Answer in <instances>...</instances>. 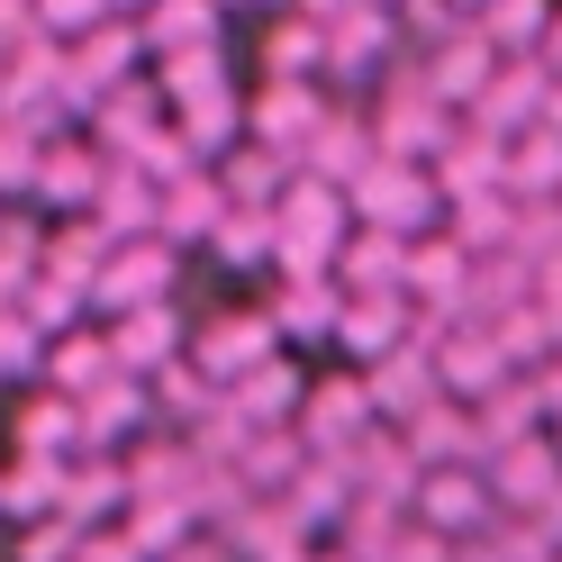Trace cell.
Listing matches in <instances>:
<instances>
[{
    "label": "cell",
    "instance_id": "1",
    "mask_svg": "<svg viewBox=\"0 0 562 562\" xmlns=\"http://www.w3.org/2000/svg\"><path fill=\"white\" fill-rule=\"evenodd\" d=\"M281 209V272H336L345 236H355V200H345V182H318V172H291V191L272 200Z\"/></svg>",
    "mask_w": 562,
    "mask_h": 562
},
{
    "label": "cell",
    "instance_id": "2",
    "mask_svg": "<svg viewBox=\"0 0 562 562\" xmlns=\"http://www.w3.org/2000/svg\"><path fill=\"white\" fill-rule=\"evenodd\" d=\"M345 200H355V218L363 227H400V236H417L436 218V172H417V155H372L355 182H345Z\"/></svg>",
    "mask_w": 562,
    "mask_h": 562
},
{
    "label": "cell",
    "instance_id": "3",
    "mask_svg": "<svg viewBox=\"0 0 562 562\" xmlns=\"http://www.w3.org/2000/svg\"><path fill=\"white\" fill-rule=\"evenodd\" d=\"M445 110H453V100L427 82V64H417V74L408 82H391V91H381V119H372V136H381V155H436L445 146Z\"/></svg>",
    "mask_w": 562,
    "mask_h": 562
},
{
    "label": "cell",
    "instance_id": "4",
    "mask_svg": "<svg viewBox=\"0 0 562 562\" xmlns=\"http://www.w3.org/2000/svg\"><path fill=\"white\" fill-rule=\"evenodd\" d=\"M363 391H372V408H381V417H417V408L445 391L436 345H427V336H400L391 355H372V363H363Z\"/></svg>",
    "mask_w": 562,
    "mask_h": 562
},
{
    "label": "cell",
    "instance_id": "5",
    "mask_svg": "<svg viewBox=\"0 0 562 562\" xmlns=\"http://www.w3.org/2000/svg\"><path fill=\"white\" fill-rule=\"evenodd\" d=\"M544 91H553V64H544V55H499V74L481 82L472 119L499 127V136H526V127L544 119Z\"/></svg>",
    "mask_w": 562,
    "mask_h": 562
},
{
    "label": "cell",
    "instance_id": "6",
    "mask_svg": "<svg viewBox=\"0 0 562 562\" xmlns=\"http://www.w3.org/2000/svg\"><path fill=\"white\" fill-rule=\"evenodd\" d=\"M164 281H172V245H164V236H127V245H110V263H100V281H91V300L119 318V308L164 300Z\"/></svg>",
    "mask_w": 562,
    "mask_h": 562
},
{
    "label": "cell",
    "instance_id": "7",
    "mask_svg": "<svg viewBox=\"0 0 562 562\" xmlns=\"http://www.w3.org/2000/svg\"><path fill=\"white\" fill-rule=\"evenodd\" d=\"M490 508H499V490H490L472 463H445V472H427V481H417V517H427L436 536H481V526H490Z\"/></svg>",
    "mask_w": 562,
    "mask_h": 562
},
{
    "label": "cell",
    "instance_id": "8",
    "mask_svg": "<svg viewBox=\"0 0 562 562\" xmlns=\"http://www.w3.org/2000/svg\"><path fill=\"white\" fill-rule=\"evenodd\" d=\"M436 191H445V200L508 191V136L481 127V119H472V136H445V146H436Z\"/></svg>",
    "mask_w": 562,
    "mask_h": 562
},
{
    "label": "cell",
    "instance_id": "9",
    "mask_svg": "<svg viewBox=\"0 0 562 562\" xmlns=\"http://www.w3.org/2000/svg\"><path fill=\"white\" fill-rule=\"evenodd\" d=\"M372 417H381V408H372V391H363V372H345V381H318V391L300 400V436L318 445V453H345Z\"/></svg>",
    "mask_w": 562,
    "mask_h": 562
},
{
    "label": "cell",
    "instance_id": "10",
    "mask_svg": "<svg viewBox=\"0 0 562 562\" xmlns=\"http://www.w3.org/2000/svg\"><path fill=\"white\" fill-rule=\"evenodd\" d=\"M336 336L355 345L363 363H372V355H391L400 336H417V300H408V281H400V291H345V318H336Z\"/></svg>",
    "mask_w": 562,
    "mask_h": 562
},
{
    "label": "cell",
    "instance_id": "11",
    "mask_svg": "<svg viewBox=\"0 0 562 562\" xmlns=\"http://www.w3.org/2000/svg\"><path fill=\"white\" fill-rule=\"evenodd\" d=\"M553 481H562V445H544V436H508L490 453V490H499L508 508H544Z\"/></svg>",
    "mask_w": 562,
    "mask_h": 562
},
{
    "label": "cell",
    "instance_id": "12",
    "mask_svg": "<svg viewBox=\"0 0 562 562\" xmlns=\"http://www.w3.org/2000/svg\"><path fill=\"white\" fill-rule=\"evenodd\" d=\"M272 345H281V318H272V308H263V318H255V308H236V318H218V327L200 336V363H191V372H218V381H236V372H255V363L272 355Z\"/></svg>",
    "mask_w": 562,
    "mask_h": 562
},
{
    "label": "cell",
    "instance_id": "13",
    "mask_svg": "<svg viewBox=\"0 0 562 562\" xmlns=\"http://www.w3.org/2000/svg\"><path fill=\"white\" fill-rule=\"evenodd\" d=\"M318 119H327V100H318V82H300V74H291V82H272L255 110H245V127H255L263 146H291V155L318 136Z\"/></svg>",
    "mask_w": 562,
    "mask_h": 562
},
{
    "label": "cell",
    "instance_id": "14",
    "mask_svg": "<svg viewBox=\"0 0 562 562\" xmlns=\"http://www.w3.org/2000/svg\"><path fill=\"white\" fill-rule=\"evenodd\" d=\"M164 110H172L164 91H146V82H110V91L91 100V127H100V146H110V155H136V146L164 127Z\"/></svg>",
    "mask_w": 562,
    "mask_h": 562
},
{
    "label": "cell",
    "instance_id": "15",
    "mask_svg": "<svg viewBox=\"0 0 562 562\" xmlns=\"http://www.w3.org/2000/svg\"><path fill=\"white\" fill-rule=\"evenodd\" d=\"M336 281H345V291H400V281H408V236L355 218V236H345V255H336Z\"/></svg>",
    "mask_w": 562,
    "mask_h": 562
},
{
    "label": "cell",
    "instance_id": "16",
    "mask_svg": "<svg viewBox=\"0 0 562 562\" xmlns=\"http://www.w3.org/2000/svg\"><path fill=\"white\" fill-rule=\"evenodd\" d=\"M110 345H119V363H127V372H164V363H182V327H172V308H164V300L119 308V318H110Z\"/></svg>",
    "mask_w": 562,
    "mask_h": 562
},
{
    "label": "cell",
    "instance_id": "17",
    "mask_svg": "<svg viewBox=\"0 0 562 562\" xmlns=\"http://www.w3.org/2000/svg\"><path fill=\"white\" fill-rule=\"evenodd\" d=\"M227 218V182H209V172H182V182H164V218L155 236L164 245H209V227Z\"/></svg>",
    "mask_w": 562,
    "mask_h": 562
},
{
    "label": "cell",
    "instance_id": "18",
    "mask_svg": "<svg viewBox=\"0 0 562 562\" xmlns=\"http://www.w3.org/2000/svg\"><path fill=\"white\" fill-rule=\"evenodd\" d=\"M100 172H110V146H74V136H55L46 164H37V200L82 209V200H100Z\"/></svg>",
    "mask_w": 562,
    "mask_h": 562
},
{
    "label": "cell",
    "instance_id": "19",
    "mask_svg": "<svg viewBox=\"0 0 562 562\" xmlns=\"http://www.w3.org/2000/svg\"><path fill=\"white\" fill-rule=\"evenodd\" d=\"M227 400L255 417V427H281V417H291L300 400H308V381H300V363H281V355H263L255 372H236L227 381Z\"/></svg>",
    "mask_w": 562,
    "mask_h": 562
},
{
    "label": "cell",
    "instance_id": "20",
    "mask_svg": "<svg viewBox=\"0 0 562 562\" xmlns=\"http://www.w3.org/2000/svg\"><path fill=\"white\" fill-rule=\"evenodd\" d=\"M272 318H281V336H336L345 281H336V272H291V291L272 300Z\"/></svg>",
    "mask_w": 562,
    "mask_h": 562
},
{
    "label": "cell",
    "instance_id": "21",
    "mask_svg": "<svg viewBox=\"0 0 562 562\" xmlns=\"http://www.w3.org/2000/svg\"><path fill=\"white\" fill-rule=\"evenodd\" d=\"M372 155H381L372 127H355V119H318V136L300 146V172H318V182H355Z\"/></svg>",
    "mask_w": 562,
    "mask_h": 562
},
{
    "label": "cell",
    "instance_id": "22",
    "mask_svg": "<svg viewBox=\"0 0 562 562\" xmlns=\"http://www.w3.org/2000/svg\"><path fill=\"white\" fill-rule=\"evenodd\" d=\"M553 200L562 191V127L553 119H536L526 136H508V200Z\"/></svg>",
    "mask_w": 562,
    "mask_h": 562
},
{
    "label": "cell",
    "instance_id": "23",
    "mask_svg": "<svg viewBox=\"0 0 562 562\" xmlns=\"http://www.w3.org/2000/svg\"><path fill=\"white\" fill-rule=\"evenodd\" d=\"M64 463H74V453L19 445V463L0 472V508H10V517H27V508H64Z\"/></svg>",
    "mask_w": 562,
    "mask_h": 562
},
{
    "label": "cell",
    "instance_id": "24",
    "mask_svg": "<svg viewBox=\"0 0 562 562\" xmlns=\"http://www.w3.org/2000/svg\"><path fill=\"white\" fill-rule=\"evenodd\" d=\"M146 46L155 55L218 46V0H146Z\"/></svg>",
    "mask_w": 562,
    "mask_h": 562
},
{
    "label": "cell",
    "instance_id": "25",
    "mask_svg": "<svg viewBox=\"0 0 562 562\" xmlns=\"http://www.w3.org/2000/svg\"><path fill=\"white\" fill-rule=\"evenodd\" d=\"M490 74H499V46H490L481 27H472V37H445V55H427V82H436L445 100H481Z\"/></svg>",
    "mask_w": 562,
    "mask_h": 562
},
{
    "label": "cell",
    "instance_id": "26",
    "mask_svg": "<svg viewBox=\"0 0 562 562\" xmlns=\"http://www.w3.org/2000/svg\"><path fill=\"white\" fill-rule=\"evenodd\" d=\"M544 27H553L544 0H481V37L499 55H544Z\"/></svg>",
    "mask_w": 562,
    "mask_h": 562
},
{
    "label": "cell",
    "instance_id": "27",
    "mask_svg": "<svg viewBox=\"0 0 562 562\" xmlns=\"http://www.w3.org/2000/svg\"><path fill=\"white\" fill-rule=\"evenodd\" d=\"M291 172H300V155H291V146H263V136H255V146L227 164V200H281V191H291Z\"/></svg>",
    "mask_w": 562,
    "mask_h": 562
},
{
    "label": "cell",
    "instance_id": "28",
    "mask_svg": "<svg viewBox=\"0 0 562 562\" xmlns=\"http://www.w3.org/2000/svg\"><path fill=\"white\" fill-rule=\"evenodd\" d=\"M110 372H119V345H110V336H74V327L55 336V391L82 400V391H100Z\"/></svg>",
    "mask_w": 562,
    "mask_h": 562
},
{
    "label": "cell",
    "instance_id": "29",
    "mask_svg": "<svg viewBox=\"0 0 562 562\" xmlns=\"http://www.w3.org/2000/svg\"><path fill=\"white\" fill-rule=\"evenodd\" d=\"M508 236H517V209L508 200H490V191L453 200V245H463V255H508Z\"/></svg>",
    "mask_w": 562,
    "mask_h": 562
},
{
    "label": "cell",
    "instance_id": "30",
    "mask_svg": "<svg viewBox=\"0 0 562 562\" xmlns=\"http://www.w3.org/2000/svg\"><path fill=\"white\" fill-rule=\"evenodd\" d=\"M46 146H55V127H37V119H10V110H0V191H37Z\"/></svg>",
    "mask_w": 562,
    "mask_h": 562
},
{
    "label": "cell",
    "instance_id": "31",
    "mask_svg": "<svg viewBox=\"0 0 562 562\" xmlns=\"http://www.w3.org/2000/svg\"><path fill=\"white\" fill-rule=\"evenodd\" d=\"M74 300H91V291H82V281H64V272H37V281L19 291V308H27V318H37L46 336H64V327H74Z\"/></svg>",
    "mask_w": 562,
    "mask_h": 562
},
{
    "label": "cell",
    "instance_id": "32",
    "mask_svg": "<svg viewBox=\"0 0 562 562\" xmlns=\"http://www.w3.org/2000/svg\"><path fill=\"white\" fill-rule=\"evenodd\" d=\"M37 345H46V327L27 318V308H0V381H27V372H37Z\"/></svg>",
    "mask_w": 562,
    "mask_h": 562
},
{
    "label": "cell",
    "instance_id": "33",
    "mask_svg": "<svg viewBox=\"0 0 562 562\" xmlns=\"http://www.w3.org/2000/svg\"><path fill=\"white\" fill-rule=\"evenodd\" d=\"M37 19H46V37H82V27L110 19V0H37Z\"/></svg>",
    "mask_w": 562,
    "mask_h": 562
},
{
    "label": "cell",
    "instance_id": "34",
    "mask_svg": "<svg viewBox=\"0 0 562 562\" xmlns=\"http://www.w3.org/2000/svg\"><path fill=\"white\" fill-rule=\"evenodd\" d=\"M27 37H46V19H37V0H0V55H19Z\"/></svg>",
    "mask_w": 562,
    "mask_h": 562
},
{
    "label": "cell",
    "instance_id": "35",
    "mask_svg": "<svg viewBox=\"0 0 562 562\" xmlns=\"http://www.w3.org/2000/svg\"><path fill=\"white\" fill-rule=\"evenodd\" d=\"M74 562H146V553L127 544V526H119V536H100V526H91V536H82V553H74Z\"/></svg>",
    "mask_w": 562,
    "mask_h": 562
},
{
    "label": "cell",
    "instance_id": "36",
    "mask_svg": "<svg viewBox=\"0 0 562 562\" xmlns=\"http://www.w3.org/2000/svg\"><path fill=\"white\" fill-rule=\"evenodd\" d=\"M544 64H553V74H562V19L544 27Z\"/></svg>",
    "mask_w": 562,
    "mask_h": 562
},
{
    "label": "cell",
    "instance_id": "37",
    "mask_svg": "<svg viewBox=\"0 0 562 562\" xmlns=\"http://www.w3.org/2000/svg\"><path fill=\"white\" fill-rule=\"evenodd\" d=\"M536 381H544V372H536ZM544 408L562 417V363H553V381H544Z\"/></svg>",
    "mask_w": 562,
    "mask_h": 562
},
{
    "label": "cell",
    "instance_id": "38",
    "mask_svg": "<svg viewBox=\"0 0 562 562\" xmlns=\"http://www.w3.org/2000/svg\"><path fill=\"white\" fill-rule=\"evenodd\" d=\"M544 119H553V127H562V74H553V91H544Z\"/></svg>",
    "mask_w": 562,
    "mask_h": 562
},
{
    "label": "cell",
    "instance_id": "39",
    "mask_svg": "<svg viewBox=\"0 0 562 562\" xmlns=\"http://www.w3.org/2000/svg\"><path fill=\"white\" fill-rule=\"evenodd\" d=\"M472 10H481V0H472Z\"/></svg>",
    "mask_w": 562,
    "mask_h": 562
}]
</instances>
